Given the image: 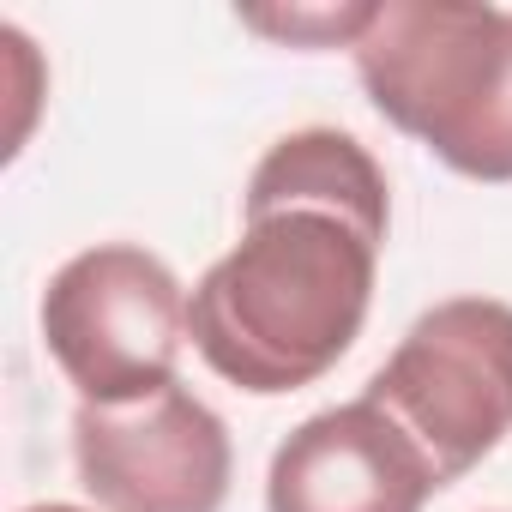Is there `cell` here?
Instances as JSON below:
<instances>
[{"mask_svg": "<svg viewBox=\"0 0 512 512\" xmlns=\"http://www.w3.org/2000/svg\"><path fill=\"white\" fill-rule=\"evenodd\" d=\"M392 187L344 127H296L247 175L241 241L193 284L199 362L253 398L326 380L368 326Z\"/></svg>", "mask_w": 512, "mask_h": 512, "instance_id": "6da1fadb", "label": "cell"}, {"mask_svg": "<svg viewBox=\"0 0 512 512\" xmlns=\"http://www.w3.org/2000/svg\"><path fill=\"white\" fill-rule=\"evenodd\" d=\"M368 103L464 181H512V13L374 0L350 49Z\"/></svg>", "mask_w": 512, "mask_h": 512, "instance_id": "7a4b0ae2", "label": "cell"}, {"mask_svg": "<svg viewBox=\"0 0 512 512\" xmlns=\"http://www.w3.org/2000/svg\"><path fill=\"white\" fill-rule=\"evenodd\" d=\"M37 326L79 404H133L175 386L187 290L151 247L97 241L49 278Z\"/></svg>", "mask_w": 512, "mask_h": 512, "instance_id": "3957f363", "label": "cell"}, {"mask_svg": "<svg viewBox=\"0 0 512 512\" xmlns=\"http://www.w3.org/2000/svg\"><path fill=\"white\" fill-rule=\"evenodd\" d=\"M368 398L422 440L440 482L452 488L512 434V302H434L380 362Z\"/></svg>", "mask_w": 512, "mask_h": 512, "instance_id": "277c9868", "label": "cell"}, {"mask_svg": "<svg viewBox=\"0 0 512 512\" xmlns=\"http://www.w3.org/2000/svg\"><path fill=\"white\" fill-rule=\"evenodd\" d=\"M73 470L97 512H223L235 446L187 386L73 410Z\"/></svg>", "mask_w": 512, "mask_h": 512, "instance_id": "5b68a950", "label": "cell"}, {"mask_svg": "<svg viewBox=\"0 0 512 512\" xmlns=\"http://www.w3.org/2000/svg\"><path fill=\"white\" fill-rule=\"evenodd\" d=\"M440 488L422 440L362 392L284 434L266 470V512H422Z\"/></svg>", "mask_w": 512, "mask_h": 512, "instance_id": "8992f818", "label": "cell"}, {"mask_svg": "<svg viewBox=\"0 0 512 512\" xmlns=\"http://www.w3.org/2000/svg\"><path fill=\"white\" fill-rule=\"evenodd\" d=\"M374 19V0H362V7H290V13H241L247 31H266L290 49H356V37L368 31Z\"/></svg>", "mask_w": 512, "mask_h": 512, "instance_id": "52a82bcc", "label": "cell"}, {"mask_svg": "<svg viewBox=\"0 0 512 512\" xmlns=\"http://www.w3.org/2000/svg\"><path fill=\"white\" fill-rule=\"evenodd\" d=\"M19 512H91V506H73V500H37V506H19Z\"/></svg>", "mask_w": 512, "mask_h": 512, "instance_id": "ba28073f", "label": "cell"}]
</instances>
